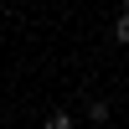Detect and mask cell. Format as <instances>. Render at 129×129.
<instances>
[{"label":"cell","mask_w":129,"mask_h":129,"mask_svg":"<svg viewBox=\"0 0 129 129\" xmlns=\"http://www.w3.org/2000/svg\"><path fill=\"white\" fill-rule=\"evenodd\" d=\"M114 41L129 47V16H124V10H119V21H114Z\"/></svg>","instance_id":"7a4b0ae2"},{"label":"cell","mask_w":129,"mask_h":129,"mask_svg":"<svg viewBox=\"0 0 129 129\" xmlns=\"http://www.w3.org/2000/svg\"><path fill=\"white\" fill-rule=\"evenodd\" d=\"M41 129H78V119H72V114H62V109H57V114H47V124H41Z\"/></svg>","instance_id":"6da1fadb"},{"label":"cell","mask_w":129,"mask_h":129,"mask_svg":"<svg viewBox=\"0 0 129 129\" xmlns=\"http://www.w3.org/2000/svg\"><path fill=\"white\" fill-rule=\"evenodd\" d=\"M88 119L93 124H109V103H88Z\"/></svg>","instance_id":"3957f363"},{"label":"cell","mask_w":129,"mask_h":129,"mask_svg":"<svg viewBox=\"0 0 129 129\" xmlns=\"http://www.w3.org/2000/svg\"><path fill=\"white\" fill-rule=\"evenodd\" d=\"M124 16H129V0H124Z\"/></svg>","instance_id":"277c9868"}]
</instances>
